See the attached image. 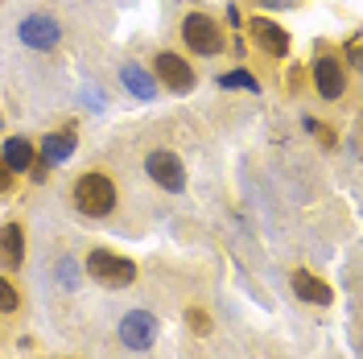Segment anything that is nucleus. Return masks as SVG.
Here are the masks:
<instances>
[{
    "label": "nucleus",
    "instance_id": "6",
    "mask_svg": "<svg viewBox=\"0 0 363 359\" xmlns=\"http://www.w3.org/2000/svg\"><path fill=\"white\" fill-rule=\"evenodd\" d=\"M157 318L149 314V310H133V314L120 318V343L128 347V351H149L153 343H157Z\"/></svg>",
    "mask_w": 363,
    "mask_h": 359
},
{
    "label": "nucleus",
    "instance_id": "13",
    "mask_svg": "<svg viewBox=\"0 0 363 359\" xmlns=\"http://www.w3.org/2000/svg\"><path fill=\"white\" fill-rule=\"evenodd\" d=\"M21 260H25V231L17 223H4L0 227V265L21 269Z\"/></svg>",
    "mask_w": 363,
    "mask_h": 359
},
{
    "label": "nucleus",
    "instance_id": "18",
    "mask_svg": "<svg viewBox=\"0 0 363 359\" xmlns=\"http://www.w3.org/2000/svg\"><path fill=\"white\" fill-rule=\"evenodd\" d=\"M342 54H347V67H359V38H351L342 45Z\"/></svg>",
    "mask_w": 363,
    "mask_h": 359
},
{
    "label": "nucleus",
    "instance_id": "2",
    "mask_svg": "<svg viewBox=\"0 0 363 359\" xmlns=\"http://www.w3.org/2000/svg\"><path fill=\"white\" fill-rule=\"evenodd\" d=\"M182 42L190 45L194 54H203V58H215V54H223V25L215 21L211 13H190L186 21H182Z\"/></svg>",
    "mask_w": 363,
    "mask_h": 359
},
{
    "label": "nucleus",
    "instance_id": "15",
    "mask_svg": "<svg viewBox=\"0 0 363 359\" xmlns=\"http://www.w3.org/2000/svg\"><path fill=\"white\" fill-rule=\"evenodd\" d=\"M219 83H223V87H244V91H260V83L252 79L248 70H227V74H223V79H219Z\"/></svg>",
    "mask_w": 363,
    "mask_h": 359
},
{
    "label": "nucleus",
    "instance_id": "19",
    "mask_svg": "<svg viewBox=\"0 0 363 359\" xmlns=\"http://www.w3.org/2000/svg\"><path fill=\"white\" fill-rule=\"evenodd\" d=\"M9 186H13V170H9V165H4V161H0V194H4V190H9Z\"/></svg>",
    "mask_w": 363,
    "mask_h": 359
},
{
    "label": "nucleus",
    "instance_id": "7",
    "mask_svg": "<svg viewBox=\"0 0 363 359\" xmlns=\"http://www.w3.org/2000/svg\"><path fill=\"white\" fill-rule=\"evenodd\" d=\"M17 33H21V42L29 45V50H42V54L62 42V25L54 21L50 13H33V17H25Z\"/></svg>",
    "mask_w": 363,
    "mask_h": 359
},
{
    "label": "nucleus",
    "instance_id": "17",
    "mask_svg": "<svg viewBox=\"0 0 363 359\" xmlns=\"http://www.w3.org/2000/svg\"><path fill=\"white\" fill-rule=\"evenodd\" d=\"M186 322L194 326V335H206V326H211V318H206V314H199V310H190V314H186Z\"/></svg>",
    "mask_w": 363,
    "mask_h": 359
},
{
    "label": "nucleus",
    "instance_id": "20",
    "mask_svg": "<svg viewBox=\"0 0 363 359\" xmlns=\"http://www.w3.org/2000/svg\"><path fill=\"white\" fill-rule=\"evenodd\" d=\"M264 4H277V9H285V4H294V0H264Z\"/></svg>",
    "mask_w": 363,
    "mask_h": 359
},
{
    "label": "nucleus",
    "instance_id": "9",
    "mask_svg": "<svg viewBox=\"0 0 363 359\" xmlns=\"http://www.w3.org/2000/svg\"><path fill=\"white\" fill-rule=\"evenodd\" d=\"M248 33H252V42L260 45L269 58H285V54H289V33H285L277 21H269V17H252Z\"/></svg>",
    "mask_w": 363,
    "mask_h": 359
},
{
    "label": "nucleus",
    "instance_id": "5",
    "mask_svg": "<svg viewBox=\"0 0 363 359\" xmlns=\"http://www.w3.org/2000/svg\"><path fill=\"white\" fill-rule=\"evenodd\" d=\"M145 174L157 182L161 190H169V194H182V190H186V165H182V158L169 153V149H153V153L145 158Z\"/></svg>",
    "mask_w": 363,
    "mask_h": 359
},
{
    "label": "nucleus",
    "instance_id": "3",
    "mask_svg": "<svg viewBox=\"0 0 363 359\" xmlns=\"http://www.w3.org/2000/svg\"><path fill=\"white\" fill-rule=\"evenodd\" d=\"M87 277L99 281V285H108V289H124V285L136 281V265L128 256H116L108 248H95L87 256Z\"/></svg>",
    "mask_w": 363,
    "mask_h": 359
},
{
    "label": "nucleus",
    "instance_id": "16",
    "mask_svg": "<svg viewBox=\"0 0 363 359\" xmlns=\"http://www.w3.org/2000/svg\"><path fill=\"white\" fill-rule=\"evenodd\" d=\"M17 306H21V293H17L9 281H4V277H0V310H4V314H13Z\"/></svg>",
    "mask_w": 363,
    "mask_h": 359
},
{
    "label": "nucleus",
    "instance_id": "14",
    "mask_svg": "<svg viewBox=\"0 0 363 359\" xmlns=\"http://www.w3.org/2000/svg\"><path fill=\"white\" fill-rule=\"evenodd\" d=\"M120 83L133 91L136 99H157V79H153L145 67H136V62L120 67Z\"/></svg>",
    "mask_w": 363,
    "mask_h": 359
},
{
    "label": "nucleus",
    "instance_id": "4",
    "mask_svg": "<svg viewBox=\"0 0 363 359\" xmlns=\"http://www.w3.org/2000/svg\"><path fill=\"white\" fill-rule=\"evenodd\" d=\"M153 79H157V87L174 91V95H186V91H194V83H199L194 67L182 54H169V50H161L157 58H153Z\"/></svg>",
    "mask_w": 363,
    "mask_h": 359
},
{
    "label": "nucleus",
    "instance_id": "10",
    "mask_svg": "<svg viewBox=\"0 0 363 359\" xmlns=\"http://www.w3.org/2000/svg\"><path fill=\"white\" fill-rule=\"evenodd\" d=\"M0 161H4L13 174H29V165L38 161V149H33V140H25V136H9V140L0 145Z\"/></svg>",
    "mask_w": 363,
    "mask_h": 359
},
{
    "label": "nucleus",
    "instance_id": "12",
    "mask_svg": "<svg viewBox=\"0 0 363 359\" xmlns=\"http://www.w3.org/2000/svg\"><path fill=\"white\" fill-rule=\"evenodd\" d=\"M74 145H79L74 128H58V133H45L38 149H42V161H45V165H58V161H67L70 153H74Z\"/></svg>",
    "mask_w": 363,
    "mask_h": 359
},
{
    "label": "nucleus",
    "instance_id": "11",
    "mask_svg": "<svg viewBox=\"0 0 363 359\" xmlns=\"http://www.w3.org/2000/svg\"><path fill=\"white\" fill-rule=\"evenodd\" d=\"M294 293L301 302H310V306H330V302H335L330 285H326L322 277H314V272H306V269L294 272Z\"/></svg>",
    "mask_w": 363,
    "mask_h": 359
},
{
    "label": "nucleus",
    "instance_id": "1",
    "mask_svg": "<svg viewBox=\"0 0 363 359\" xmlns=\"http://www.w3.org/2000/svg\"><path fill=\"white\" fill-rule=\"evenodd\" d=\"M70 202H74V211L87 215V219H108L116 211V202H120V194H116V182L108 178V174L91 170V174H83V178L74 182Z\"/></svg>",
    "mask_w": 363,
    "mask_h": 359
},
{
    "label": "nucleus",
    "instance_id": "8",
    "mask_svg": "<svg viewBox=\"0 0 363 359\" xmlns=\"http://www.w3.org/2000/svg\"><path fill=\"white\" fill-rule=\"evenodd\" d=\"M314 87L322 99H342V91H347V67H342L339 58H330V54H322L314 58Z\"/></svg>",
    "mask_w": 363,
    "mask_h": 359
}]
</instances>
